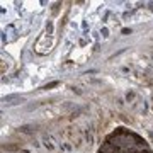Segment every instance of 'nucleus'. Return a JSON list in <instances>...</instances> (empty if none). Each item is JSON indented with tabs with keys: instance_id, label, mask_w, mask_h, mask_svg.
<instances>
[]
</instances>
